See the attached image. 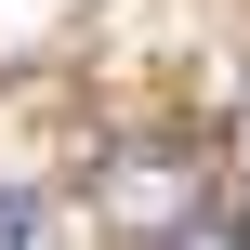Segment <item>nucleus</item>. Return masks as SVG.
Segmentation results:
<instances>
[{
    "mask_svg": "<svg viewBox=\"0 0 250 250\" xmlns=\"http://www.w3.org/2000/svg\"><path fill=\"white\" fill-rule=\"evenodd\" d=\"M92 211H105L132 250H158V237H185L198 211H224V198H211V171H198L185 145H119L105 185H92Z\"/></svg>",
    "mask_w": 250,
    "mask_h": 250,
    "instance_id": "obj_1",
    "label": "nucleus"
},
{
    "mask_svg": "<svg viewBox=\"0 0 250 250\" xmlns=\"http://www.w3.org/2000/svg\"><path fill=\"white\" fill-rule=\"evenodd\" d=\"M0 250H53V198H26V185H0Z\"/></svg>",
    "mask_w": 250,
    "mask_h": 250,
    "instance_id": "obj_2",
    "label": "nucleus"
}]
</instances>
